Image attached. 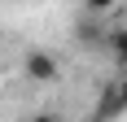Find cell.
Wrapping results in <instances>:
<instances>
[{
	"instance_id": "6da1fadb",
	"label": "cell",
	"mask_w": 127,
	"mask_h": 122,
	"mask_svg": "<svg viewBox=\"0 0 127 122\" xmlns=\"http://www.w3.org/2000/svg\"><path fill=\"white\" fill-rule=\"evenodd\" d=\"M57 70H62V65H57V57H53V52H26V74H31V79H35V83H53V79H57Z\"/></svg>"
},
{
	"instance_id": "7a4b0ae2",
	"label": "cell",
	"mask_w": 127,
	"mask_h": 122,
	"mask_svg": "<svg viewBox=\"0 0 127 122\" xmlns=\"http://www.w3.org/2000/svg\"><path fill=\"white\" fill-rule=\"evenodd\" d=\"M105 48L118 70H127V26H105Z\"/></svg>"
},
{
	"instance_id": "3957f363",
	"label": "cell",
	"mask_w": 127,
	"mask_h": 122,
	"mask_svg": "<svg viewBox=\"0 0 127 122\" xmlns=\"http://www.w3.org/2000/svg\"><path fill=\"white\" fill-rule=\"evenodd\" d=\"M75 39L79 44H88V48H96V44H105V26H101V18H83V22L75 26Z\"/></svg>"
},
{
	"instance_id": "277c9868",
	"label": "cell",
	"mask_w": 127,
	"mask_h": 122,
	"mask_svg": "<svg viewBox=\"0 0 127 122\" xmlns=\"http://www.w3.org/2000/svg\"><path fill=\"white\" fill-rule=\"evenodd\" d=\"M118 113H123V100H118V87L110 83L101 92V105H96V122H110V118H118Z\"/></svg>"
},
{
	"instance_id": "5b68a950",
	"label": "cell",
	"mask_w": 127,
	"mask_h": 122,
	"mask_svg": "<svg viewBox=\"0 0 127 122\" xmlns=\"http://www.w3.org/2000/svg\"><path fill=\"white\" fill-rule=\"evenodd\" d=\"M114 4H118V0H83V9H88L92 18H105V13H114Z\"/></svg>"
},
{
	"instance_id": "8992f818",
	"label": "cell",
	"mask_w": 127,
	"mask_h": 122,
	"mask_svg": "<svg viewBox=\"0 0 127 122\" xmlns=\"http://www.w3.org/2000/svg\"><path fill=\"white\" fill-rule=\"evenodd\" d=\"M114 87H118V100H123V109H127V70H123V79H118Z\"/></svg>"
},
{
	"instance_id": "52a82bcc",
	"label": "cell",
	"mask_w": 127,
	"mask_h": 122,
	"mask_svg": "<svg viewBox=\"0 0 127 122\" xmlns=\"http://www.w3.org/2000/svg\"><path fill=\"white\" fill-rule=\"evenodd\" d=\"M31 122H62V118H57V113H35Z\"/></svg>"
}]
</instances>
